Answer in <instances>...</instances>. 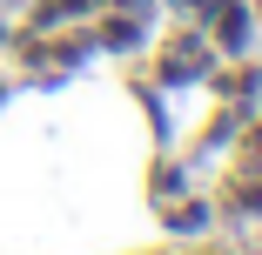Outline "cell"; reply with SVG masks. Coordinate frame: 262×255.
Here are the masks:
<instances>
[]
</instances>
